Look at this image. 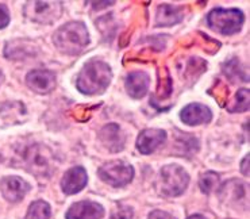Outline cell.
I'll list each match as a JSON object with an SVG mask.
<instances>
[{
    "label": "cell",
    "instance_id": "obj_1",
    "mask_svg": "<svg viewBox=\"0 0 250 219\" xmlns=\"http://www.w3.org/2000/svg\"><path fill=\"white\" fill-rule=\"evenodd\" d=\"M111 80L112 70L110 65L99 60H91L83 66L77 76L76 87L85 95H100L108 88Z\"/></svg>",
    "mask_w": 250,
    "mask_h": 219
},
{
    "label": "cell",
    "instance_id": "obj_2",
    "mask_svg": "<svg viewBox=\"0 0 250 219\" xmlns=\"http://www.w3.org/2000/svg\"><path fill=\"white\" fill-rule=\"evenodd\" d=\"M18 165L37 177H49L54 172V154L47 146L31 144L18 153Z\"/></svg>",
    "mask_w": 250,
    "mask_h": 219
},
{
    "label": "cell",
    "instance_id": "obj_3",
    "mask_svg": "<svg viewBox=\"0 0 250 219\" xmlns=\"http://www.w3.org/2000/svg\"><path fill=\"white\" fill-rule=\"evenodd\" d=\"M53 44L64 54H80L89 44V34L85 24L83 22H68L61 26L53 35Z\"/></svg>",
    "mask_w": 250,
    "mask_h": 219
},
{
    "label": "cell",
    "instance_id": "obj_4",
    "mask_svg": "<svg viewBox=\"0 0 250 219\" xmlns=\"http://www.w3.org/2000/svg\"><path fill=\"white\" fill-rule=\"evenodd\" d=\"M189 184V176L186 169L180 165H165L160 171L157 188L158 192L165 197L180 196Z\"/></svg>",
    "mask_w": 250,
    "mask_h": 219
},
{
    "label": "cell",
    "instance_id": "obj_5",
    "mask_svg": "<svg viewBox=\"0 0 250 219\" xmlns=\"http://www.w3.org/2000/svg\"><path fill=\"white\" fill-rule=\"evenodd\" d=\"M245 22L244 12L237 8H215L207 15V23L216 33L223 35L237 34Z\"/></svg>",
    "mask_w": 250,
    "mask_h": 219
},
{
    "label": "cell",
    "instance_id": "obj_6",
    "mask_svg": "<svg viewBox=\"0 0 250 219\" xmlns=\"http://www.w3.org/2000/svg\"><path fill=\"white\" fill-rule=\"evenodd\" d=\"M62 10V1H27L23 7L24 17L42 24L54 23Z\"/></svg>",
    "mask_w": 250,
    "mask_h": 219
},
{
    "label": "cell",
    "instance_id": "obj_7",
    "mask_svg": "<svg viewBox=\"0 0 250 219\" xmlns=\"http://www.w3.org/2000/svg\"><path fill=\"white\" fill-rule=\"evenodd\" d=\"M98 175L100 180L104 181L105 184L114 188H121L127 185L133 180L134 168L122 160H115L102 165L98 171Z\"/></svg>",
    "mask_w": 250,
    "mask_h": 219
},
{
    "label": "cell",
    "instance_id": "obj_8",
    "mask_svg": "<svg viewBox=\"0 0 250 219\" xmlns=\"http://www.w3.org/2000/svg\"><path fill=\"white\" fill-rule=\"evenodd\" d=\"M26 84L35 93L46 95L56 88V75L52 70L34 69L26 76Z\"/></svg>",
    "mask_w": 250,
    "mask_h": 219
},
{
    "label": "cell",
    "instance_id": "obj_9",
    "mask_svg": "<svg viewBox=\"0 0 250 219\" xmlns=\"http://www.w3.org/2000/svg\"><path fill=\"white\" fill-rule=\"evenodd\" d=\"M0 191L4 199L11 203L21 202L30 191V184L18 176H7L0 181Z\"/></svg>",
    "mask_w": 250,
    "mask_h": 219
},
{
    "label": "cell",
    "instance_id": "obj_10",
    "mask_svg": "<svg viewBox=\"0 0 250 219\" xmlns=\"http://www.w3.org/2000/svg\"><path fill=\"white\" fill-rule=\"evenodd\" d=\"M167 141V131L161 129H145L142 130L137 139V149L142 154H151L165 144Z\"/></svg>",
    "mask_w": 250,
    "mask_h": 219
},
{
    "label": "cell",
    "instance_id": "obj_11",
    "mask_svg": "<svg viewBox=\"0 0 250 219\" xmlns=\"http://www.w3.org/2000/svg\"><path fill=\"white\" fill-rule=\"evenodd\" d=\"M99 139L105 149L112 153L121 152L126 144V134L117 123H108L99 131Z\"/></svg>",
    "mask_w": 250,
    "mask_h": 219
},
{
    "label": "cell",
    "instance_id": "obj_12",
    "mask_svg": "<svg viewBox=\"0 0 250 219\" xmlns=\"http://www.w3.org/2000/svg\"><path fill=\"white\" fill-rule=\"evenodd\" d=\"M104 217V208L99 203L83 200L72 204L65 214V219H102Z\"/></svg>",
    "mask_w": 250,
    "mask_h": 219
},
{
    "label": "cell",
    "instance_id": "obj_13",
    "mask_svg": "<svg viewBox=\"0 0 250 219\" xmlns=\"http://www.w3.org/2000/svg\"><path fill=\"white\" fill-rule=\"evenodd\" d=\"M88 183V176L85 169L83 167H73L66 171L64 177L61 180V188L66 195L79 194L83 188H85Z\"/></svg>",
    "mask_w": 250,
    "mask_h": 219
},
{
    "label": "cell",
    "instance_id": "obj_14",
    "mask_svg": "<svg viewBox=\"0 0 250 219\" xmlns=\"http://www.w3.org/2000/svg\"><path fill=\"white\" fill-rule=\"evenodd\" d=\"M181 121L189 126H198V125H206L212 119L211 110L200 103H191L181 110Z\"/></svg>",
    "mask_w": 250,
    "mask_h": 219
},
{
    "label": "cell",
    "instance_id": "obj_15",
    "mask_svg": "<svg viewBox=\"0 0 250 219\" xmlns=\"http://www.w3.org/2000/svg\"><path fill=\"white\" fill-rule=\"evenodd\" d=\"M126 91L134 99H142L149 91L150 77L145 72H133L126 77Z\"/></svg>",
    "mask_w": 250,
    "mask_h": 219
},
{
    "label": "cell",
    "instance_id": "obj_16",
    "mask_svg": "<svg viewBox=\"0 0 250 219\" xmlns=\"http://www.w3.org/2000/svg\"><path fill=\"white\" fill-rule=\"evenodd\" d=\"M184 18V8L173 4H161L156 14V26L157 27H169L179 23Z\"/></svg>",
    "mask_w": 250,
    "mask_h": 219
},
{
    "label": "cell",
    "instance_id": "obj_17",
    "mask_svg": "<svg viewBox=\"0 0 250 219\" xmlns=\"http://www.w3.org/2000/svg\"><path fill=\"white\" fill-rule=\"evenodd\" d=\"M37 54V46L33 42L26 40H15L7 42L4 47V56L8 60H24Z\"/></svg>",
    "mask_w": 250,
    "mask_h": 219
},
{
    "label": "cell",
    "instance_id": "obj_18",
    "mask_svg": "<svg viewBox=\"0 0 250 219\" xmlns=\"http://www.w3.org/2000/svg\"><path fill=\"white\" fill-rule=\"evenodd\" d=\"M219 196L223 202L227 203L244 202L246 199V185L239 180H230L222 187Z\"/></svg>",
    "mask_w": 250,
    "mask_h": 219
},
{
    "label": "cell",
    "instance_id": "obj_19",
    "mask_svg": "<svg viewBox=\"0 0 250 219\" xmlns=\"http://www.w3.org/2000/svg\"><path fill=\"white\" fill-rule=\"evenodd\" d=\"M52 215V210L49 203L45 200H35L30 204L29 211L24 219H49Z\"/></svg>",
    "mask_w": 250,
    "mask_h": 219
},
{
    "label": "cell",
    "instance_id": "obj_20",
    "mask_svg": "<svg viewBox=\"0 0 250 219\" xmlns=\"http://www.w3.org/2000/svg\"><path fill=\"white\" fill-rule=\"evenodd\" d=\"M218 185H219V175L215 172H206L203 173L202 176H200V179H199V187H200V190L204 194H211L212 191H215L218 188Z\"/></svg>",
    "mask_w": 250,
    "mask_h": 219
},
{
    "label": "cell",
    "instance_id": "obj_21",
    "mask_svg": "<svg viewBox=\"0 0 250 219\" xmlns=\"http://www.w3.org/2000/svg\"><path fill=\"white\" fill-rule=\"evenodd\" d=\"M230 112H245L249 110V89L242 88L239 89L237 95H235V100H234L233 106L227 107Z\"/></svg>",
    "mask_w": 250,
    "mask_h": 219
},
{
    "label": "cell",
    "instance_id": "obj_22",
    "mask_svg": "<svg viewBox=\"0 0 250 219\" xmlns=\"http://www.w3.org/2000/svg\"><path fill=\"white\" fill-rule=\"evenodd\" d=\"M238 61L237 60H231V61H229V63L225 65V69L223 72L226 73L230 79H235V77H238L241 79V81H249V75H246V73H242V69H239L238 68Z\"/></svg>",
    "mask_w": 250,
    "mask_h": 219
},
{
    "label": "cell",
    "instance_id": "obj_23",
    "mask_svg": "<svg viewBox=\"0 0 250 219\" xmlns=\"http://www.w3.org/2000/svg\"><path fill=\"white\" fill-rule=\"evenodd\" d=\"M133 208L128 207V206H119V207L112 213L110 219H133Z\"/></svg>",
    "mask_w": 250,
    "mask_h": 219
},
{
    "label": "cell",
    "instance_id": "obj_24",
    "mask_svg": "<svg viewBox=\"0 0 250 219\" xmlns=\"http://www.w3.org/2000/svg\"><path fill=\"white\" fill-rule=\"evenodd\" d=\"M10 23V10L6 4L0 3V29H4Z\"/></svg>",
    "mask_w": 250,
    "mask_h": 219
},
{
    "label": "cell",
    "instance_id": "obj_25",
    "mask_svg": "<svg viewBox=\"0 0 250 219\" xmlns=\"http://www.w3.org/2000/svg\"><path fill=\"white\" fill-rule=\"evenodd\" d=\"M147 219H176L175 217H172L170 214L161 211V210H154L149 214V218Z\"/></svg>",
    "mask_w": 250,
    "mask_h": 219
},
{
    "label": "cell",
    "instance_id": "obj_26",
    "mask_svg": "<svg viewBox=\"0 0 250 219\" xmlns=\"http://www.w3.org/2000/svg\"><path fill=\"white\" fill-rule=\"evenodd\" d=\"M241 171H242V175H244V176H249V154L245 156V158L242 160Z\"/></svg>",
    "mask_w": 250,
    "mask_h": 219
},
{
    "label": "cell",
    "instance_id": "obj_27",
    "mask_svg": "<svg viewBox=\"0 0 250 219\" xmlns=\"http://www.w3.org/2000/svg\"><path fill=\"white\" fill-rule=\"evenodd\" d=\"M188 219H206L203 217V215H192V217H189Z\"/></svg>",
    "mask_w": 250,
    "mask_h": 219
},
{
    "label": "cell",
    "instance_id": "obj_28",
    "mask_svg": "<svg viewBox=\"0 0 250 219\" xmlns=\"http://www.w3.org/2000/svg\"><path fill=\"white\" fill-rule=\"evenodd\" d=\"M3 80H4V75H3V72L0 70V86H1V83H3Z\"/></svg>",
    "mask_w": 250,
    "mask_h": 219
},
{
    "label": "cell",
    "instance_id": "obj_29",
    "mask_svg": "<svg viewBox=\"0 0 250 219\" xmlns=\"http://www.w3.org/2000/svg\"><path fill=\"white\" fill-rule=\"evenodd\" d=\"M0 161H1V154H0Z\"/></svg>",
    "mask_w": 250,
    "mask_h": 219
}]
</instances>
